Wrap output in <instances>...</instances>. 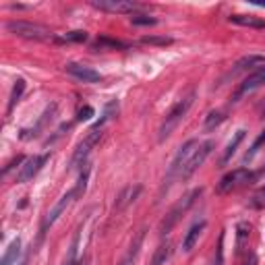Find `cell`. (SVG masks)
Listing matches in <instances>:
<instances>
[{"label": "cell", "mask_w": 265, "mask_h": 265, "mask_svg": "<svg viewBox=\"0 0 265 265\" xmlns=\"http://www.w3.org/2000/svg\"><path fill=\"white\" fill-rule=\"evenodd\" d=\"M193 102H195V89H191L186 95H182L180 100L170 108V112L166 114V118H164V122H162V126H160V131H158V133H160V135H158L160 141L168 139V137L174 133V129L180 124V120L186 116V112H189V108L193 106Z\"/></svg>", "instance_id": "obj_1"}, {"label": "cell", "mask_w": 265, "mask_h": 265, "mask_svg": "<svg viewBox=\"0 0 265 265\" xmlns=\"http://www.w3.org/2000/svg\"><path fill=\"white\" fill-rule=\"evenodd\" d=\"M199 145H201V143H199L197 139H191V141H186V143L180 147V149H178V153L174 155V160H172V164H170V170H168V176H166V180H164V186H162L160 195H164V191L170 189V184H172L174 178H180V174H182V170H184L186 162L193 158V153L199 149Z\"/></svg>", "instance_id": "obj_2"}, {"label": "cell", "mask_w": 265, "mask_h": 265, "mask_svg": "<svg viewBox=\"0 0 265 265\" xmlns=\"http://www.w3.org/2000/svg\"><path fill=\"white\" fill-rule=\"evenodd\" d=\"M6 29L13 35L25 37V40H35V42H48L54 40V33L46 25L40 23H29V21H11L6 23Z\"/></svg>", "instance_id": "obj_3"}, {"label": "cell", "mask_w": 265, "mask_h": 265, "mask_svg": "<svg viewBox=\"0 0 265 265\" xmlns=\"http://www.w3.org/2000/svg\"><path fill=\"white\" fill-rule=\"evenodd\" d=\"M199 195H201V189H195L193 193H189L186 197H182L178 203H176L174 207L168 211V215H166V220L160 224V232H162V234H168V232L174 228V226L178 224V220L186 213V209H189L191 205L195 203V199H197Z\"/></svg>", "instance_id": "obj_4"}, {"label": "cell", "mask_w": 265, "mask_h": 265, "mask_svg": "<svg viewBox=\"0 0 265 265\" xmlns=\"http://www.w3.org/2000/svg\"><path fill=\"white\" fill-rule=\"evenodd\" d=\"M102 139V122H97L93 129L85 135V139L77 145V149L73 153V160H71V168H77V166H81L85 160H87V155H89L91 151V147Z\"/></svg>", "instance_id": "obj_5"}, {"label": "cell", "mask_w": 265, "mask_h": 265, "mask_svg": "<svg viewBox=\"0 0 265 265\" xmlns=\"http://www.w3.org/2000/svg\"><path fill=\"white\" fill-rule=\"evenodd\" d=\"M253 178V174L247 170V168H238V170H232L224 176V178L218 182V193L226 195V193H232L234 189H238V186L247 184L249 180Z\"/></svg>", "instance_id": "obj_6"}, {"label": "cell", "mask_w": 265, "mask_h": 265, "mask_svg": "<svg viewBox=\"0 0 265 265\" xmlns=\"http://www.w3.org/2000/svg\"><path fill=\"white\" fill-rule=\"evenodd\" d=\"M77 197V191L73 189V191H68L66 195H62V197L60 199H58V203L54 205V207L50 209V211H48V215H46V218H44V224H42V232H46L48 228H50V226L58 220V218H60V215H62V211H66V207H68V205H71L73 203V199Z\"/></svg>", "instance_id": "obj_7"}, {"label": "cell", "mask_w": 265, "mask_h": 265, "mask_svg": "<svg viewBox=\"0 0 265 265\" xmlns=\"http://www.w3.org/2000/svg\"><path fill=\"white\" fill-rule=\"evenodd\" d=\"M211 147H213L211 141H205V143L199 145V149L193 153V158L186 162V166H184V170H182V174H180L182 180H186L189 176H193V172H197V168L205 162V158H207V155L211 153Z\"/></svg>", "instance_id": "obj_8"}, {"label": "cell", "mask_w": 265, "mask_h": 265, "mask_svg": "<svg viewBox=\"0 0 265 265\" xmlns=\"http://www.w3.org/2000/svg\"><path fill=\"white\" fill-rule=\"evenodd\" d=\"M46 160H48V155H33V158H27L21 166V170H19V174H17V182H21V184L29 182L37 172L42 170Z\"/></svg>", "instance_id": "obj_9"}, {"label": "cell", "mask_w": 265, "mask_h": 265, "mask_svg": "<svg viewBox=\"0 0 265 265\" xmlns=\"http://www.w3.org/2000/svg\"><path fill=\"white\" fill-rule=\"evenodd\" d=\"M265 83V66H261V68H257L255 73H251L247 79H244L242 83H240V87H238V91L234 93V97H232V102H238L242 95H247V93H251V91H255L257 87H261Z\"/></svg>", "instance_id": "obj_10"}, {"label": "cell", "mask_w": 265, "mask_h": 265, "mask_svg": "<svg viewBox=\"0 0 265 265\" xmlns=\"http://www.w3.org/2000/svg\"><path fill=\"white\" fill-rule=\"evenodd\" d=\"M91 4L106 13H133L139 8V4L131 0H93Z\"/></svg>", "instance_id": "obj_11"}, {"label": "cell", "mask_w": 265, "mask_h": 265, "mask_svg": "<svg viewBox=\"0 0 265 265\" xmlns=\"http://www.w3.org/2000/svg\"><path fill=\"white\" fill-rule=\"evenodd\" d=\"M66 73L77 77V79H81L83 83H97L102 79V75L97 71H93V68H89V66H83L79 62H68L66 64Z\"/></svg>", "instance_id": "obj_12"}, {"label": "cell", "mask_w": 265, "mask_h": 265, "mask_svg": "<svg viewBox=\"0 0 265 265\" xmlns=\"http://www.w3.org/2000/svg\"><path fill=\"white\" fill-rule=\"evenodd\" d=\"M205 226H207V222L205 220H201V222H197V224H193L191 226V230L184 234V238H182V251H193V247L197 244V240H199V236H201V232L205 230Z\"/></svg>", "instance_id": "obj_13"}, {"label": "cell", "mask_w": 265, "mask_h": 265, "mask_svg": "<svg viewBox=\"0 0 265 265\" xmlns=\"http://www.w3.org/2000/svg\"><path fill=\"white\" fill-rule=\"evenodd\" d=\"M228 21L234 25H242V27H253V29H265V19L253 17V15H230Z\"/></svg>", "instance_id": "obj_14"}, {"label": "cell", "mask_w": 265, "mask_h": 265, "mask_svg": "<svg viewBox=\"0 0 265 265\" xmlns=\"http://www.w3.org/2000/svg\"><path fill=\"white\" fill-rule=\"evenodd\" d=\"M257 64H265V58L263 56H244V58H240V60L232 66V71L228 73V77H236L238 73H242V71H247V68H251V66H257Z\"/></svg>", "instance_id": "obj_15"}, {"label": "cell", "mask_w": 265, "mask_h": 265, "mask_svg": "<svg viewBox=\"0 0 265 265\" xmlns=\"http://www.w3.org/2000/svg\"><path fill=\"white\" fill-rule=\"evenodd\" d=\"M143 238H145V230H139V232L135 234L133 242H131V247H129V253L124 255V259H122L118 265H133V261H135V257H137V253H139L141 244H143Z\"/></svg>", "instance_id": "obj_16"}, {"label": "cell", "mask_w": 265, "mask_h": 265, "mask_svg": "<svg viewBox=\"0 0 265 265\" xmlns=\"http://www.w3.org/2000/svg\"><path fill=\"white\" fill-rule=\"evenodd\" d=\"M244 133H247V131H236V133H234V137H232V139H230V143L228 145H226V151H224V158H222V164H228L230 162V158H232V155L234 153H236V149H238V145L242 143V139H244Z\"/></svg>", "instance_id": "obj_17"}, {"label": "cell", "mask_w": 265, "mask_h": 265, "mask_svg": "<svg viewBox=\"0 0 265 265\" xmlns=\"http://www.w3.org/2000/svg\"><path fill=\"white\" fill-rule=\"evenodd\" d=\"M141 193V186L139 184H131V186H126V189L120 193V197H118V209H124L129 203H133L137 199V195Z\"/></svg>", "instance_id": "obj_18"}, {"label": "cell", "mask_w": 265, "mask_h": 265, "mask_svg": "<svg viewBox=\"0 0 265 265\" xmlns=\"http://www.w3.org/2000/svg\"><path fill=\"white\" fill-rule=\"evenodd\" d=\"M19 253H21V240L15 238L11 244H8V249L4 253V257H2V265H13L19 257Z\"/></svg>", "instance_id": "obj_19"}, {"label": "cell", "mask_w": 265, "mask_h": 265, "mask_svg": "<svg viewBox=\"0 0 265 265\" xmlns=\"http://www.w3.org/2000/svg\"><path fill=\"white\" fill-rule=\"evenodd\" d=\"M170 257V242H162L158 249L153 253V259H151V265H166Z\"/></svg>", "instance_id": "obj_20"}, {"label": "cell", "mask_w": 265, "mask_h": 265, "mask_svg": "<svg viewBox=\"0 0 265 265\" xmlns=\"http://www.w3.org/2000/svg\"><path fill=\"white\" fill-rule=\"evenodd\" d=\"M224 112L222 110H213V112H209L207 116H205V124H203V129L205 131H213L215 126H220L222 122H224Z\"/></svg>", "instance_id": "obj_21"}, {"label": "cell", "mask_w": 265, "mask_h": 265, "mask_svg": "<svg viewBox=\"0 0 265 265\" xmlns=\"http://www.w3.org/2000/svg\"><path fill=\"white\" fill-rule=\"evenodd\" d=\"M25 91V81L23 79H17L15 87H13V93H11V100H8V112H13V108L17 106V102L21 100V95Z\"/></svg>", "instance_id": "obj_22"}, {"label": "cell", "mask_w": 265, "mask_h": 265, "mask_svg": "<svg viewBox=\"0 0 265 265\" xmlns=\"http://www.w3.org/2000/svg\"><path fill=\"white\" fill-rule=\"evenodd\" d=\"M141 42L149 44V46H168L174 40H172V37H166V35H162V37H158V35H145V37H141Z\"/></svg>", "instance_id": "obj_23"}, {"label": "cell", "mask_w": 265, "mask_h": 265, "mask_svg": "<svg viewBox=\"0 0 265 265\" xmlns=\"http://www.w3.org/2000/svg\"><path fill=\"white\" fill-rule=\"evenodd\" d=\"M77 247H79V236H75L71 249H68V257L64 259L62 265H79V261H77Z\"/></svg>", "instance_id": "obj_24"}, {"label": "cell", "mask_w": 265, "mask_h": 265, "mask_svg": "<svg viewBox=\"0 0 265 265\" xmlns=\"http://www.w3.org/2000/svg\"><path fill=\"white\" fill-rule=\"evenodd\" d=\"M263 143H265V131H261V135L257 137V139H255V143H253V147H251V151L244 155V162H251V160L255 158V153L259 151V147H261Z\"/></svg>", "instance_id": "obj_25"}, {"label": "cell", "mask_w": 265, "mask_h": 265, "mask_svg": "<svg viewBox=\"0 0 265 265\" xmlns=\"http://www.w3.org/2000/svg\"><path fill=\"white\" fill-rule=\"evenodd\" d=\"M131 23L133 25H155L158 23V19L147 17V15H135V17H131Z\"/></svg>", "instance_id": "obj_26"}, {"label": "cell", "mask_w": 265, "mask_h": 265, "mask_svg": "<svg viewBox=\"0 0 265 265\" xmlns=\"http://www.w3.org/2000/svg\"><path fill=\"white\" fill-rule=\"evenodd\" d=\"M95 48H124V44L118 42V40H108V37H100V40L95 42Z\"/></svg>", "instance_id": "obj_27"}, {"label": "cell", "mask_w": 265, "mask_h": 265, "mask_svg": "<svg viewBox=\"0 0 265 265\" xmlns=\"http://www.w3.org/2000/svg\"><path fill=\"white\" fill-rule=\"evenodd\" d=\"M93 114H95V110H93L91 106H83L81 110H79V116H77V120H81V122H83V120H91Z\"/></svg>", "instance_id": "obj_28"}, {"label": "cell", "mask_w": 265, "mask_h": 265, "mask_svg": "<svg viewBox=\"0 0 265 265\" xmlns=\"http://www.w3.org/2000/svg\"><path fill=\"white\" fill-rule=\"evenodd\" d=\"M64 40L66 42H85L87 40V33L85 31H68L64 35Z\"/></svg>", "instance_id": "obj_29"}, {"label": "cell", "mask_w": 265, "mask_h": 265, "mask_svg": "<svg viewBox=\"0 0 265 265\" xmlns=\"http://www.w3.org/2000/svg\"><path fill=\"white\" fill-rule=\"evenodd\" d=\"M222 255H224V234L220 236V242H218V259H215L213 265H222Z\"/></svg>", "instance_id": "obj_30"}, {"label": "cell", "mask_w": 265, "mask_h": 265, "mask_svg": "<svg viewBox=\"0 0 265 265\" xmlns=\"http://www.w3.org/2000/svg\"><path fill=\"white\" fill-rule=\"evenodd\" d=\"M263 118H265V108H263Z\"/></svg>", "instance_id": "obj_31"}]
</instances>
